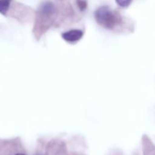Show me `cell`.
<instances>
[{
    "label": "cell",
    "instance_id": "1",
    "mask_svg": "<svg viewBox=\"0 0 155 155\" xmlns=\"http://www.w3.org/2000/svg\"><path fill=\"white\" fill-rule=\"evenodd\" d=\"M97 22L107 29H112L119 23V16L108 6H101L95 12Z\"/></svg>",
    "mask_w": 155,
    "mask_h": 155
},
{
    "label": "cell",
    "instance_id": "2",
    "mask_svg": "<svg viewBox=\"0 0 155 155\" xmlns=\"http://www.w3.org/2000/svg\"><path fill=\"white\" fill-rule=\"evenodd\" d=\"M83 36V32L80 30H71L62 34V37L68 42H75L80 40Z\"/></svg>",
    "mask_w": 155,
    "mask_h": 155
},
{
    "label": "cell",
    "instance_id": "3",
    "mask_svg": "<svg viewBox=\"0 0 155 155\" xmlns=\"http://www.w3.org/2000/svg\"><path fill=\"white\" fill-rule=\"evenodd\" d=\"M54 5L50 2H44L43 4L41 5V12L45 15H50L54 12Z\"/></svg>",
    "mask_w": 155,
    "mask_h": 155
},
{
    "label": "cell",
    "instance_id": "4",
    "mask_svg": "<svg viewBox=\"0 0 155 155\" xmlns=\"http://www.w3.org/2000/svg\"><path fill=\"white\" fill-rule=\"evenodd\" d=\"M12 0H0V13L6 15L9 8Z\"/></svg>",
    "mask_w": 155,
    "mask_h": 155
},
{
    "label": "cell",
    "instance_id": "5",
    "mask_svg": "<svg viewBox=\"0 0 155 155\" xmlns=\"http://www.w3.org/2000/svg\"><path fill=\"white\" fill-rule=\"evenodd\" d=\"M132 0H116V2L120 7H127L130 5Z\"/></svg>",
    "mask_w": 155,
    "mask_h": 155
},
{
    "label": "cell",
    "instance_id": "6",
    "mask_svg": "<svg viewBox=\"0 0 155 155\" xmlns=\"http://www.w3.org/2000/svg\"><path fill=\"white\" fill-rule=\"evenodd\" d=\"M77 5L80 10L83 11L87 7V2L85 0H77Z\"/></svg>",
    "mask_w": 155,
    "mask_h": 155
},
{
    "label": "cell",
    "instance_id": "7",
    "mask_svg": "<svg viewBox=\"0 0 155 155\" xmlns=\"http://www.w3.org/2000/svg\"><path fill=\"white\" fill-rule=\"evenodd\" d=\"M16 155H25V154H17Z\"/></svg>",
    "mask_w": 155,
    "mask_h": 155
}]
</instances>
